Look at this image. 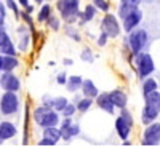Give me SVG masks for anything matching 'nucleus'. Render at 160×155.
<instances>
[{"label": "nucleus", "instance_id": "9b49d317", "mask_svg": "<svg viewBox=\"0 0 160 155\" xmlns=\"http://www.w3.org/2000/svg\"><path fill=\"white\" fill-rule=\"evenodd\" d=\"M141 21H142V11L139 8H136V10H133L130 15H127L122 19V29L127 34H130V32H133L135 29H138V26H139Z\"/></svg>", "mask_w": 160, "mask_h": 155}, {"label": "nucleus", "instance_id": "dca6fc26", "mask_svg": "<svg viewBox=\"0 0 160 155\" xmlns=\"http://www.w3.org/2000/svg\"><path fill=\"white\" fill-rule=\"evenodd\" d=\"M96 15H98V8L93 5V3H87V5L82 8V11H80L78 24H80V26H85V24L91 22L93 19L96 18Z\"/></svg>", "mask_w": 160, "mask_h": 155}, {"label": "nucleus", "instance_id": "a18cd8bd", "mask_svg": "<svg viewBox=\"0 0 160 155\" xmlns=\"http://www.w3.org/2000/svg\"><path fill=\"white\" fill-rule=\"evenodd\" d=\"M0 2H2V0H0Z\"/></svg>", "mask_w": 160, "mask_h": 155}, {"label": "nucleus", "instance_id": "4468645a", "mask_svg": "<svg viewBox=\"0 0 160 155\" xmlns=\"http://www.w3.org/2000/svg\"><path fill=\"white\" fill-rule=\"evenodd\" d=\"M95 102H96V106L102 110V112H106V114H115V104L112 102V99H111V94L109 93H99V96L95 99Z\"/></svg>", "mask_w": 160, "mask_h": 155}, {"label": "nucleus", "instance_id": "9d476101", "mask_svg": "<svg viewBox=\"0 0 160 155\" xmlns=\"http://www.w3.org/2000/svg\"><path fill=\"white\" fill-rule=\"evenodd\" d=\"M0 86H2L3 91L16 93L21 88V80H19V77H16L13 72H3L2 77H0Z\"/></svg>", "mask_w": 160, "mask_h": 155}, {"label": "nucleus", "instance_id": "a211bd4d", "mask_svg": "<svg viewBox=\"0 0 160 155\" xmlns=\"http://www.w3.org/2000/svg\"><path fill=\"white\" fill-rule=\"evenodd\" d=\"M109 94H111V99H112V102L115 104L117 109H125L127 107L128 96H127V93L123 91V90L115 88V90H112V91H109Z\"/></svg>", "mask_w": 160, "mask_h": 155}, {"label": "nucleus", "instance_id": "2eb2a0df", "mask_svg": "<svg viewBox=\"0 0 160 155\" xmlns=\"http://www.w3.org/2000/svg\"><path fill=\"white\" fill-rule=\"evenodd\" d=\"M115 131H117V136L122 139V141H128V138H130V134H131V125L123 119V117H118L115 119Z\"/></svg>", "mask_w": 160, "mask_h": 155}, {"label": "nucleus", "instance_id": "412c9836", "mask_svg": "<svg viewBox=\"0 0 160 155\" xmlns=\"http://www.w3.org/2000/svg\"><path fill=\"white\" fill-rule=\"evenodd\" d=\"M19 66V59L16 56H2V72H13Z\"/></svg>", "mask_w": 160, "mask_h": 155}, {"label": "nucleus", "instance_id": "79ce46f5", "mask_svg": "<svg viewBox=\"0 0 160 155\" xmlns=\"http://www.w3.org/2000/svg\"><path fill=\"white\" fill-rule=\"evenodd\" d=\"M0 72H2V55H0Z\"/></svg>", "mask_w": 160, "mask_h": 155}, {"label": "nucleus", "instance_id": "7ed1b4c3", "mask_svg": "<svg viewBox=\"0 0 160 155\" xmlns=\"http://www.w3.org/2000/svg\"><path fill=\"white\" fill-rule=\"evenodd\" d=\"M55 8L64 24L78 22L80 18V0H56Z\"/></svg>", "mask_w": 160, "mask_h": 155}, {"label": "nucleus", "instance_id": "f704fd0d", "mask_svg": "<svg viewBox=\"0 0 160 155\" xmlns=\"http://www.w3.org/2000/svg\"><path fill=\"white\" fill-rule=\"evenodd\" d=\"M108 42H109V37L106 35L104 32H99V35H98V38H96V45H98L99 48H102V46L108 45Z\"/></svg>", "mask_w": 160, "mask_h": 155}, {"label": "nucleus", "instance_id": "b1692460", "mask_svg": "<svg viewBox=\"0 0 160 155\" xmlns=\"http://www.w3.org/2000/svg\"><path fill=\"white\" fill-rule=\"evenodd\" d=\"M0 55L2 56H16L18 55V46H15L11 40H8L2 48H0Z\"/></svg>", "mask_w": 160, "mask_h": 155}, {"label": "nucleus", "instance_id": "393cba45", "mask_svg": "<svg viewBox=\"0 0 160 155\" xmlns=\"http://www.w3.org/2000/svg\"><path fill=\"white\" fill-rule=\"evenodd\" d=\"M61 21H62V19H61V16H58V15H51L45 24H47V27H48L50 31L58 32V31L61 29Z\"/></svg>", "mask_w": 160, "mask_h": 155}, {"label": "nucleus", "instance_id": "6ab92c4d", "mask_svg": "<svg viewBox=\"0 0 160 155\" xmlns=\"http://www.w3.org/2000/svg\"><path fill=\"white\" fill-rule=\"evenodd\" d=\"M82 96L83 98H90V99H96L99 96V90L98 86L95 85V82L90 80V79H85L83 80V85H82Z\"/></svg>", "mask_w": 160, "mask_h": 155}, {"label": "nucleus", "instance_id": "ddd939ff", "mask_svg": "<svg viewBox=\"0 0 160 155\" xmlns=\"http://www.w3.org/2000/svg\"><path fill=\"white\" fill-rule=\"evenodd\" d=\"M43 106L47 107H51V109H55L56 112H62L66 109V106L69 104V99L68 98H64V96H56V98H51V96H43Z\"/></svg>", "mask_w": 160, "mask_h": 155}, {"label": "nucleus", "instance_id": "cd10ccee", "mask_svg": "<svg viewBox=\"0 0 160 155\" xmlns=\"http://www.w3.org/2000/svg\"><path fill=\"white\" fill-rule=\"evenodd\" d=\"M64 32L68 34V37H71L72 40H75V42H80V40H82L80 34H78L77 29L74 27V24H64Z\"/></svg>", "mask_w": 160, "mask_h": 155}, {"label": "nucleus", "instance_id": "ea45409f", "mask_svg": "<svg viewBox=\"0 0 160 155\" xmlns=\"http://www.w3.org/2000/svg\"><path fill=\"white\" fill-rule=\"evenodd\" d=\"M62 64H64V66H68V67H69V66H72V64H74V61H72L71 58H64V59H62Z\"/></svg>", "mask_w": 160, "mask_h": 155}, {"label": "nucleus", "instance_id": "423d86ee", "mask_svg": "<svg viewBox=\"0 0 160 155\" xmlns=\"http://www.w3.org/2000/svg\"><path fill=\"white\" fill-rule=\"evenodd\" d=\"M127 43H128V48H130L133 56L142 53L144 46L148 45V32H146L144 29H135L133 32L128 34Z\"/></svg>", "mask_w": 160, "mask_h": 155}, {"label": "nucleus", "instance_id": "e433bc0d", "mask_svg": "<svg viewBox=\"0 0 160 155\" xmlns=\"http://www.w3.org/2000/svg\"><path fill=\"white\" fill-rule=\"evenodd\" d=\"M120 2L125 3V5L130 7V8H139V5H141L142 0H120Z\"/></svg>", "mask_w": 160, "mask_h": 155}, {"label": "nucleus", "instance_id": "a19ab883", "mask_svg": "<svg viewBox=\"0 0 160 155\" xmlns=\"http://www.w3.org/2000/svg\"><path fill=\"white\" fill-rule=\"evenodd\" d=\"M24 11H26V13H29V15H32V13L35 11V5H34V3H31V5H29L28 8H26Z\"/></svg>", "mask_w": 160, "mask_h": 155}, {"label": "nucleus", "instance_id": "f257e3e1", "mask_svg": "<svg viewBox=\"0 0 160 155\" xmlns=\"http://www.w3.org/2000/svg\"><path fill=\"white\" fill-rule=\"evenodd\" d=\"M32 120L37 126L40 128H50V126H59L61 123V117L59 112H56L55 109L47 107V106H37L32 110Z\"/></svg>", "mask_w": 160, "mask_h": 155}, {"label": "nucleus", "instance_id": "39448f33", "mask_svg": "<svg viewBox=\"0 0 160 155\" xmlns=\"http://www.w3.org/2000/svg\"><path fill=\"white\" fill-rule=\"evenodd\" d=\"M99 27H101V32H104L109 38H117L120 35V32H122V26H120V21H118L117 15H114V13H111V11L104 13Z\"/></svg>", "mask_w": 160, "mask_h": 155}, {"label": "nucleus", "instance_id": "c85d7f7f", "mask_svg": "<svg viewBox=\"0 0 160 155\" xmlns=\"http://www.w3.org/2000/svg\"><path fill=\"white\" fill-rule=\"evenodd\" d=\"M29 115H31V110H29V106L26 104V106H24V141H22V144H28V130H29Z\"/></svg>", "mask_w": 160, "mask_h": 155}, {"label": "nucleus", "instance_id": "4be33fe9", "mask_svg": "<svg viewBox=\"0 0 160 155\" xmlns=\"http://www.w3.org/2000/svg\"><path fill=\"white\" fill-rule=\"evenodd\" d=\"M53 15V8L50 5V2H45L43 5H40L38 13H37V22H47L48 18Z\"/></svg>", "mask_w": 160, "mask_h": 155}, {"label": "nucleus", "instance_id": "c756f323", "mask_svg": "<svg viewBox=\"0 0 160 155\" xmlns=\"http://www.w3.org/2000/svg\"><path fill=\"white\" fill-rule=\"evenodd\" d=\"M91 3L95 5L98 8V11H101V13H109V10H111V3L108 2V0H91Z\"/></svg>", "mask_w": 160, "mask_h": 155}, {"label": "nucleus", "instance_id": "5701e85b", "mask_svg": "<svg viewBox=\"0 0 160 155\" xmlns=\"http://www.w3.org/2000/svg\"><path fill=\"white\" fill-rule=\"evenodd\" d=\"M158 90V83L155 79H152V77H148V79H144L142 80V94L144 96H148L154 91H157Z\"/></svg>", "mask_w": 160, "mask_h": 155}, {"label": "nucleus", "instance_id": "37998d69", "mask_svg": "<svg viewBox=\"0 0 160 155\" xmlns=\"http://www.w3.org/2000/svg\"><path fill=\"white\" fill-rule=\"evenodd\" d=\"M2 144H3V139H2V138H0V146H2Z\"/></svg>", "mask_w": 160, "mask_h": 155}, {"label": "nucleus", "instance_id": "0eeeda50", "mask_svg": "<svg viewBox=\"0 0 160 155\" xmlns=\"http://www.w3.org/2000/svg\"><path fill=\"white\" fill-rule=\"evenodd\" d=\"M19 110V98L16 93L11 91H5L0 98V114L10 117V115H15Z\"/></svg>", "mask_w": 160, "mask_h": 155}, {"label": "nucleus", "instance_id": "f3484780", "mask_svg": "<svg viewBox=\"0 0 160 155\" xmlns=\"http://www.w3.org/2000/svg\"><path fill=\"white\" fill-rule=\"evenodd\" d=\"M18 134V128L13 122H0V138L3 141L13 139Z\"/></svg>", "mask_w": 160, "mask_h": 155}, {"label": "nucleus", "instance_id": "bb28decb", "mask_svg": "<svg viewBox=\"0 0 160 155\" xmlns=\"http://www.w3.org/2000/svg\"><path fill=\"white\" fill-rule=\"evenodd\" d=\"M5 2V5H7V8L13 13V15H15V18L16 19H21V7L18 5V0H3Z\"/></svg>", "mask_w": 160, "mask_h": 155}, {"label": "nucleus", "instance_id": "20e7f679", "mask_svg": "<svg viewBox=\"0 0 160 155\" xmlns=\"http://www.w3.org/2000/svg\"><path fill=\"white\" fill-rule=\"evenodd\" d=\"M135 64H136V72H138V77L141 80L148 79L151 77V74L155 70V62H154V58L149 55V53H139L135 56Z\"/></svg>", "mask_w": 160, "mask_h": 155}, {"label": "nucleus", "instance_id": "6e6552de", "mask_svg": "<svg viewBox=\"0 0 160 155\" xmlns=\"http://www.w3.org/2000/svg\"><path fill=\"white\" fill-rule=\"evenodd\" d=\"M141 144L142 146H158L160 144V122H154L144 128Z\"/></svg>", "mask_w": 160, "mask_h": 155}, {"label": "nucleus", "instance_id": "f03ea898", "mask_svg": "<svg viewBox=\"0 0 160 155\" xmlns=\"http://www.w3.org/2000/svg\"><path fill=\"white\" fill-rule=\"evenodd\" d=\"M160 115V91H157L144 96V107L141 112V123L142 125H151L154 123Z\"/></svg>", "mask_w": 160, "mask_h": 155}, {"label": "nucleus", "instance_id": "473e14b6", "mask_svg": "<svg viewBox=\"0 0 160 155\" xmlns=\"http://www.w3.org/2000/svg\"><path fill=\"white\" fill-rule=\"evenodd\" d=\"M120 117H123V119H125V120L131 125V126L135 125V120H133V115H131V112H130L127 107H125V109H120Z\"/></svg>", "mask_w": 160, "mask_h": 155}, {"label": "nucleus", "instance_id": "c03bdc74", "mask_svg": "<svg viewBox=\"0 0 160 155\" xmlns=\"http://www.w3.org/2000/svg\"><path fill=\"white\" fill-rule=\"evenodd\" d=\"M47 2H50V0H47Z\"/></svg>", "mask_w": 160, "mask_h": 155}, {"label": "nucleus", "instance_id": "4c0bfd02", "mask_svg": "<svg viewBox=\"0 0 160 155\" xmlns=\"http://www.w3.org/2000/svg\"><path fill=\"white\" fill-rule=\"evenodd\" d=\"M68 79H69V77L66 75V72H59V74L56 75V83L66 86V83H68Z\"/></svg>", "mask_w": 160, "mask_h": 155}, {"label": "nucleus", "instance_id": "7c9ffc66", "mask_svg": "<svg viewBox=\"0 0 160 155\" xmlns=\"http://www.w3.org/2000/svg\"><path fill=\"white\" fill-rule=\"evenodd\" d=\"M75 112H78L77 110V106L74 104V102H69V104L66 106V109L61 112V115H62V119H72Z\"/></svg>", "mask_w": 160, "mask_h": 155}, {"label": "nucleus", "instance_id": "a878e982", "mask_svg": "<svg viewBox=\"0 0 160 155\" xmlns=\"http://www.w3.org/2000/svg\"><path fill=\"white\" fill-rule=\"evenodd\" d=\"M93 101H95V99H90V98H80L78 102H75L77 110H78V112H82V114L88 112V110L91 109V106H93Z\"/></svg>", "mask_w": 160, "mask_h": 155}, {"label": "nucleus", "instance_id": "2f4dec72", "mask_svg": "<svg viewBox=\"0 0 160 155\" xmlns=\"http://www.w3.org/2000/svg\"><path fill=\"white\" fill-rule=\"evenodd\" d=\"M80 59L83 62H93L95 61V56H93V51L90 48H83L82 53H80Z\"/></svg>", "mask_w": 160, "mask_h": 155}, {"label": "nucleus", "instance_id": "c9c22d12", "mask_svg": "<svg viewBox=\"0 0 160 155\" xmlns=\"http://www.w3.org/2000/svg\"><path fill=\"white\" fill-rule=\"evenodd\" d=\"M7 5L5 2H0V26L5 24V19H7Z\"/></svg>", "mask_w": 160, "mask_h": 155}, {"label": "nucleus", "instance_id": "f8f14e48", "mask_svg": "<svg viewBox=\"0 0 160 155\" xmlns=\"http://www.w3.org/2000/svg\"><path fill=\"white\" fill-rule=\"evenodd\" d=\"M61 138V131L59 126H50V128H43L42 133V139L38 141V146H56L59 143Z\"/></svg>", "mask_w": 160, "mask_h": 155}, {"label": "nucleus", "instance_id": "58836bf2", "mask_svg": "<svg viewBox=\"0 0 160 155\" xmlns=\"http://www.w3.org/2000/svg\"><path fill=\"white\" fill-rule=\"evenodd\" d=\"M18 5H19L22 10H26V8L31 5V0H18Z\"/></svg>", "mask_w": 160, "mask_h": 155}, {"label": "nucleus", "instance_id": "aec40b11", "mask_svg": "<svg viewBox=\"0 0 160 155\" xmlns=\"http://www.w3.org/2000/svg\"><path fill=\"white\" fill-rule=\"evenodd\" d=\"M83 80L80 75H71L68 79V83H66V90H68L69 93H75L78 90H82V85H83Z\"/></svg>", "mask_w": 160, "mask_h": 155}, {"label": "nucleus", "instance_id": "72a5a7b5", "mask_svg": "<svg viewBox=\"0 0 160 155\" xmlns=\"http://www.w3.org/2000/svg\"><path fill=\"white\" fill-rule=\"evenodd\" d=\"M8 40H11V38H10V35H8V32L5 31V27H3V26H0V48H2Z\"/></svg>", "mask_w": 160, "mask_h": 155}, {"label": "nucleus", "instance_id": "1a4fd4ad", "mask_svg": "<svg viewBox=\"0 0 160 155\" xmlns=\"http://www.w3.org/2000/svg\"><path fill=\"white\" fill-rule=\"evenodd\" d=\"M59 131H61V138L64 141H71L75 136H78L80 133V126L78 123H75L72 119H62L59 123Z\"/></svg>", "mask_w": 160, "mask_h": 155}]
</instances>
